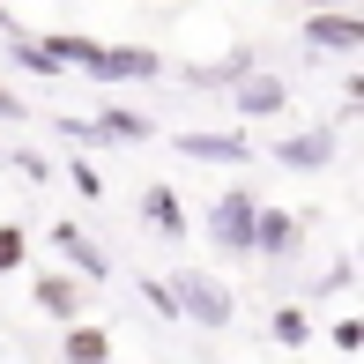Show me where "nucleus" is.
<instances>
[{
    "instance_id": "nucleus-12",
    "label": "nucleus",
    "mask_w": 364,
    "mask_h": 364,
    "mask_svg": "<svg viewBox=\"0 0 364 364\" xmlns=\"http://www.w3.org/2000/svg\"><path fill=\"white\" fill-rule=\"evenodd\" d=\"M141 223L156 230V238H186V208H178V193L171 186H149L141 193Z\"/></svg>"
},
{
    "instance_id": "nucleus-9",
    "label": "nucleus",
    "mask_w": 364,
    "mask_h": 364,
    "mask_svg": "<svg viewBox=\"0 0 364 364\" xmlns=\"http://www.w3.org/2000/svg\"><path fill=\"white\" fill-rule=\"evenodd\" d=\"M53 245H60V260H68V275H82V283H105V275H112V260L90 245V230H82V223L60 216V223H53Z\"/></svg>"
},
{
    "instance_id": "nucleus-5",
    "label": "nucleus",
    "mask_w": 364,
    "mask_h": 364,
    "mask_svg": "<svg viewBox=\"0 0 364 364\" xmlns=\"http://www.w3.org/2000/svg\"><path fill=\"white\" fill-rule=\"evenodd\" d=\"M230 105H238V119H283L290 112V82L268 75V68H245L230 82Z\"/></svg>"
},
{
    "instance_id": "nucleus-11",
    "label": "nucleus",
    "mask_w": 364,
    "mask_h": 364,
    "mask_svg": "<svg viewBox=\"0 0 364 364\" xmlns=\"http://www.w3.org/2000/svg\"><path fill=\"white\" fill-rule=\"evenodd\" d=\"M90 134H97V141H149V134H156V119L134 112V105H105V112L90 119Z\"/></svg>"
},
{
    "instance_id": "nucleus-10",
    "label": "nucleus",
    "mask_w": 364,
    "mask_h": 364,
    "mask_svg": "<svg viewBox=\"0 0 364 364\" xmlns=\"http://www.w3.org/2000/svg\"><path fill=\"white\" fill-rule=\"evenodd\" d=\"M60 357L68 364H112L119 350H112V335L97 320H68V335H60Z\"/></svg>"
},
{
    "instance_id": "nucleus-17",
    "label": "nucleus",
    "mask_w": 364,
    "mask_h": 364,
    "mask_svg": "<svg viewBox=\"0 0 364 364\" xmlns=\"http://www.w3.org/2000/svg\"><path fill=\"white\" fill-rule=\"evenodd\" d=\"M15 171H23L30 186H45V156H30V149H15Z\"/></svg>"
},
{
    "instance_id": "nucleus-7",
    "label": "nucleus",
    "mask_w": 364,
    "mask_h": 364,
    "mask_svg": "<svg viewBox=\"0 0 364 364\" xmlns=\"http://www.w3.org/2000/svg\"><path fill=\"white\" fill-rule=\"evenodd\" d=\"M82 290H90L82 275L53 268V275H38V283H30V305H38L45 320H60V327H68V320H82Z\"/></svg>"
},
{
    "instance_id": "nucleus-20",
    "label": "nucleus",
    "mask_w": 364,
    "mask_h": 364,
    "mask_svg": "<svg viewBox=\"0 0 364 364\" xmlns=\"http://www.w3.org/2000/svg\"><path fill=\"white\" fill-rule=\"evenodd\" d=\"M112 364H141V357H112Z\"/></svg>"
},
{
    "instance_id": "nucleus-3",
    "label": "nucleus",
    "mask_w": 364,
    "mask_h": 364,
    "mask_svg": "<svg viewBox=\"0 0 364 364\" xmlns=\"http://www.w3.org/2000/svg\"><path fill=\"white\" fill-rule=\"evenodd\" d=\"M82 75L119 90V82H156V75H171V68H164V53H149V45H97V53L82 60Z\"/></svg>"
},
{
    "instance_id": "nucleus-15",
    "label": "nucleus",
    "mask_w": 364,
    "mask_h": 364,
    "mask_svg": "<svg viewBox=\"0 0 364 364\" xmlns=\"http://www.w3.org/2000/svg\"><path fill=\"white\" fill-rule=\"evenodd\" d=\"M30 260V230L23 223H0V275H15Z\"/></svg>"
},
{
    "instance_id": "nucleus-2",
    "label": "nucleus",
    "mask_w": 364,
    "mask_h": 364,
    "mask_svg": "<svg viewBox=\"0 0 364 364\" xmlns=\"http://www.w3.org/2000/svg\"><path fill=\"white\" fill-rule=\"evenodd\" d=\"M253 216H260V201L245 186H223L216 201H208V245H216V253H253Z\"/></svg>"
},
{
    "instance_id": "nucleus-13",
    "label": "nucleus",
    "mask_w": 364,
    "mask_h": 364,
    "mask_svg": "<svg viewBox=\"0 0 364 364\" xmlns=\"http://www.w3.org/2000/svg\"><path fill=\"white\" fill-rule=\"evenodd\" d=\"M178 156H193V164H245V134H178Z\"/></svg>"
},
{
    "instance_id": "nucleus-18",
    "label": "nucleus",
    "mask_w": 364,
    "mask_h": 364,
    "mask_svg": "<svg viewBox=\"0 0 364 364\" xmlns=\"http://www.w3.org/2000/svg\"><path fill=\"white\" fill-rule=\"evenodd\" d=\"M68 178H75V193H105V178H97V164H75Z\"/></svg>"
},
{
    "instance_id": "nucleus-16",
    "label": "nucleus",
    "mask_w": 364,
    "mask_h": 364,
    "mask_svg": "<svg viewBox=\"0 0 364 364\" xmlns=\"http://www.w3.org/2000/svg\"><path fill=\"white\" fill-rule=\"evenodd\" d=\"M357 342H364V320H357V312H342V320H335V350L357 357Z\"/></svg>"
},
{
    "instance_id": "nucleus-1",
    "label": "nucleus",
    "mask_w": 364,
    "mask_h": 364,
    "mask_svg": "<svg viewBox=\"0 0 364 364\" xmlns=\"http://www.w3.org/2000/svg\"><path fill=\"white\" fill-rule=\"evenodd\" d=\"M164 290H171V312H178V320L208 327V335L238 320V297H230V283H223V275H208V268H178Z\"/></svg>"
},
{
    "instance_id": "nucleus-4",
    "label": "nucleus",
    "mask_w": 364,
    "mask_h": 364,
    "mask_svg": "<svg viewBox=\"0 0 364 364\" xmlns=\"http://www.w3.org/2000/svg\"><path fill=\"white\" fill-rule=\"evenodd\" d=\"M305 45H312V53H327V60L364 53V15H357V8H312V15H305Z\"/></svg>"
},
{
    "instance_id": "nucleus-8",
    "label": "nucleus",
    "mask_w": 364,
    "mask_h": 364,
    "mask_svg": "<svg viewBox=\"0 0 364 364\" xmlns=\"http://www.w3.org/2000/svg\"><path fill=\"white\" fill-rule=\"evenodd\" d=\"M335 127H312V134H283L275 141V164H283V171H327V164H335Z\"/></svg>"
},
{
    "instance_id": "nucleus-19",
    "label": "nucleus",
    "mask_w": 364,
    "mask_h": 364,
    "mask_svg": "<svg viewBox=\"0 0 364 364\" xmlns=\"http://www.w3.org/2000/svg\"><path fill=\"white\" fill-rule=\"evenodd\" d=\"M8 30H23V23H15V15H8V0H0V38H8Z\"/></svg>"
},
{
    "instance_id": "nucleus-14",
    "label": "nucleus",
    "mask_w": 364,
    "mask_h": 364,
    "mask_svg": "<svg viewBox=\"0 0 364 364\" xmlns=\"http://www.w3.org/2000/svg\"><path fill=\"white\" fill-rule=\"evenodd\" d=\"M268 335L283 342V350H305V342H312V312L305 305H275L268 312Z\"/></svg>"
},
{
    "instance_id": "nucleus-6",
    "label": "nucleus",
    "mask_w": 364,
    "mask_h": 364,
    "mask_svg": "<svg viewBox=\"0 0 364 364\" xmlns=\"http://www.w3.org/2000/svg\"><path fill=\"white\" fill-rule=\"evenodd\" d=\"M297 245H305V216L260 201V216H253V253H260V260H290Z\"/></svg>"
}]
</instances>
